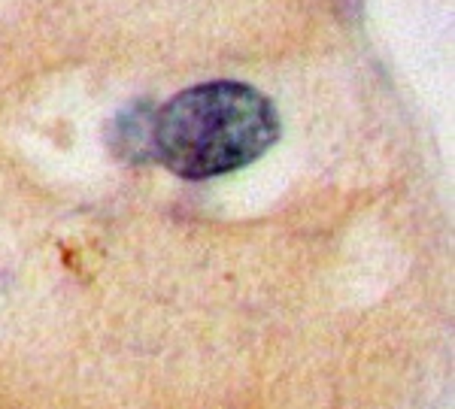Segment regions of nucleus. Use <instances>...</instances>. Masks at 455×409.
<instances>
[{
  "label": "nucleus",
  "mask_w": 455,
  "mask_h": 409,
  "mask_svg": "<svg viewBox=\"0 0 455 409\" xmlns=\"http://www.w3.org/2000/svg\"><path fill=\"white\" fill-rule=\"evenodd\" d=\"M279 112L246 82L179 91L149 121V149L182 179H212L258 161L279 140Z\"/></svg>",
  "instance_id": "1"
}]
</instances>
